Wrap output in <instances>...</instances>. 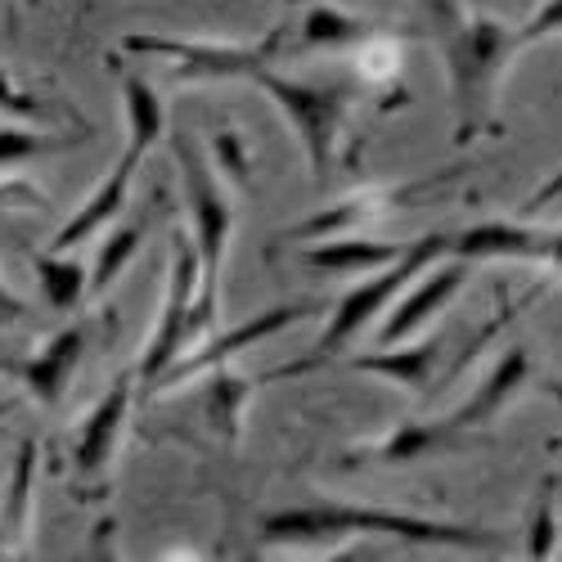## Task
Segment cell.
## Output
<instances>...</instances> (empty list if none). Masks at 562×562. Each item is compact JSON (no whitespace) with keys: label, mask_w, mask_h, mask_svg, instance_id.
<instances>
[{"label":"cell","mask_w":562,"mask_h":562,"mask_svg":"<svg viewBox=\"0 0 562 562\" xmlns=\"http://www.w3.org/2000/svg\"><path fill=\"white\" fill-rule=\"evenodd\" d=\"M379 207H387V194H356V199H347V203H338V207H329V212H315V216H306V221H297L293 229H284L274 239V248H293V244H306V239H324V234H338V229H347V225H356V221H369Z\"/></svg>","instance_id":"obj_20"},{"label":"cell","mask_w":562,"mask_h":562,"mask_svg":"<svg viewBox=\"0 0 562 562\" xmlns=\"http://www.w3.org/2000/svg\"><path fill=\"white\" fill-rule=\"evenodd\" d=\"M131 387H135V373L126 369L109 387V396L90 409V418L81 424V437H77V473L81 477H100L109 468L117 437H122V424H126V409H131Z\"/></svg>","instance_id":"obj_12"},{"label":"cell","mask_w":562,"mask_h":562,"mask_svg":"<svg viewBox=\"0 0 562 562\" xmlns=\"http://www.w3.org/2000/svg\"><path fill=\"white\" fill-rule=\"evenodd\" d=\"M81 351H86V329H64L55 334L50 342H45L32 360L19 364V379L27 383V392L45 405V409H55L72 383V369L81 364Z\"/></svg>","instance_id":"obj_14"},{"label":"cell","mask_w":562,"mask_h":562,"mask_svg":"<svg viewBox=\"0 0 562 562\" xmlns=\"http://www.w3.org/2000/svg\"><path fill=\"white\" fill-rule=\"evenodd\" d=\"M27 306H23V297H14L10 289H5V279H0V319H19Z\"/></svg>","instance_id":"obj_30"},{"label":"cell","mask_w":562,"mask_h":562,"mask_svg":"<svg viewBox=\"0 0 562 562\" xmlns=\"http://www.w3.org/2000/svg\"><path fill=\"white\" fill-rule=\"evenodd\" d=\"M122 104H126V149L117 158V167L109 171V180H100V190L90 194V203L55 234V252H68L77 244H86L104 221H113L122 207H126V194H131V176L139 167L158 139H162V126H167V109L158 100V90L145 81V77H122Z\"/></svg>","instance_id":"obj_5"},{"label":"cell","mask_w":562,"mask_h":562,"mask_svg":"<svg viewBox=\"0 0 562 562\" xmlns=\"http://www.w3.org/2000/svg\"><path fill=\"white\" fill-rule=\"evenodd\" d=\"M347 536H387L401 544H446V549H491V531L437 522L424 513L405 508H373V504H302V508H279L266 513L261 540L266 544H324V540H347Z\"/></svg>","instance_id":"obj_1"},{"label":"cell","mask_w":562,"mask_h":562,"mask_svg":"<svg viewBox=\"0 0 562 562\" xmlns=\"http://www.w3.org/2000/svg\"><path fill=\"white\" fill-rule=\"evenodd\" d=\"M154 212H158V207H145L135 221L117 225V234L100 248V261H95V270H90V293H95V297H104V289L126 270V261L139 252V244H145V234H149V225H154Z\"/></svg>","instance_id":"obj_22"},{"label":"cell","mask_w":562,"mask_h":562,"mask_svg":"<svg viewBox=\"0 0 562 562\" xmlns=\"http://www.w3.org/2000/svg\"><path fill=\"white\" fill-rule=\"evenodd\" d=\"M522 32H513L486 14L459 19L446 32V64H450V95H454V145H473L477 135L495 131L499 86L522 50Z\"/></svg>","instance_id":"obj_2"},{"label":"cell","mask_w":562,"mask_h":562,"mask_svg":"<svg viewBox=\"0 0 562 562\" xmlns=\"http://www.w3.org/2000/svg\"><path fill=\"white\" fill-rule=\"evenodd\" d=\"M468 274H473V261H459V257H450L441 270H432L424 284H414L405 297H401V306H396V315L383 324V334H379V347H401L405 338H414L418 329H424L428 319H437L450 302H454V293L468 284Z\"/></svg>","instance_id":"obj_10"},{"label":"cell","mask_w":562,"mask_h":562,"mask_svg":"<svg viewBox=\"0 0 562 562\" xmlns=\"http://www.w3.org/2000/svg\"><path fill=\"white\" fill-rule=\"evenodd\" d=\"M553 32H562V0H544L536 10V19L522 27V41H544Z\"/></svg>","instance_id":"obj_27"},{"label":"cell","mask_w":562,"mask_h":562,"mask_svg":"<svg viewBox=\"0 0 562 562\" xmlns=\"http://www.w3.org/2000/svg\"><path fill=\"white\" fill-rule=\"evenodd\" d=\"M176 162H180V180H184V199H190V216H194V248H199V302H194V338H203L216 324V293H221V261L229 248V229H234V207L221 190V180L212 171V162L203 158V149L194 145V135H176L171 139ZM216 334V329H212Z\"/></svg>","instance_id":"obj_3"},{"label":"cell","mask_w":562,"mask_h":562,"mask_svg":"<svg viewBox=\"0 0 562 562\" xmlns=\"http://www.w3.org/2000/svg\"><path fill=\"white\" fill-rule=\"evenodd\" d=\"M36 284H41V297L50 311H72L86 293H90V274L81 261H64L59 252L55 257H36Z\"/></svg>","instance_id":"obj_23"},{"label":"cell","mask_w":562,"mask_h":562,"mask_svg":"<svg viewBox=\"0 0 562 562\" xmlns=\"http://www.w3.org/2000/svg\"><path fill=\"white\" fill-rule=\"evenodd\" d=\"M527 373H531V351H527V347L504 351V356L491 364L486 383L473 392V401H468V405L454 414V424H459L463 432H486V428L495 424V418L504 414V405L522 392Z\"/></svg>","instance_id":"obj_13"},{"label":"cell","mask_w":562,"mask_h":562,"mask_svg":"<svg viewBox=\"0 0 562 562\" xmlns=\"http://www.w3.org/2000/svg\"><path fill=\"white\" fill-rule=\"evenodd\" d=\"M0 113H14V117H41L45 113V104L36 100V95H27V90L0 68Z\"/></svg>","instance_id":"obj_26"},{"label":"cell","mask_w":562,"mask_h":562,"mask_svg":"<svg viewBox=\"0 0 562 562\" xmlns=\"http://www.w3.org/2000/svg\"><path fill=\"white\" fill-rule=\"evenodd\" d=\"M32 486H36V441L19 446L14 473H10V495L0 508V544L5 549H23L27 527H32Z\"/></svg>","instance_id":"obj_18"},{"label":"cell","mask_w":562,"mask_h":562,"mask_svg":"<svg viewBox=\"0 0 562 562\" xmlns=\"http://www.w3.org/2000/svg\"><path fill=\"white\" fill-rule=\"evenodd\" d=\"M10 409H14V405H10V401H5V405H0V418H5V414H10Z\"/></svg>","instance_id":"obj_32"},{"label":"cell","mask_w":562,"mask_h":562,"mask_svg":"<svg viewBox=\"0 0 562 562\" xmlns=\"http://www.w3.org/2000/svg\"><path fill=\"white\" fill-rule=\"evenodd\" d=\"M289 27H274L252 45H229V41H180V36H145L131 32L122 45L131 55H162L176 64V81H248L261 64H270L284 50Z\"/></svg>","instance_id":"obj_7"},{"label":"cell","mask_w":562,"mask_h":562,"mask_svg":"<svg viewBox=\"0 0 562 562\" xmlns=\"http://www.w3.org/2000/svg\"><path fill=\"white\" fill-rule=\"evenodd\" d=\"M405 252V244H387V239H334V244H306L297 252L302 266L315 270H383Z\"/></svg>","instance_id":"obj_17"},{"label":"cell","mask_w":562,"mask_h":562,"mask_svg":"<svg viewBox=\"0 0 562 562\" xmlns=\"http://www.w3.org/2000/svg\"><path fill=\"white\" fill-rule=\"evenodd\" d=\"M544 266L562 270V229H553V239H549V257H544Z\"/></svg>","instance_id":"obj_31"},{"label":"cell","mask_w":562,"mask_h":562,"mask_svg":"<svg viewBox=\"0 0 562 562\" xmlns=\"http://www.w3.org/2000/svg\"><path fill=\"white\" fill-rule=\"evenodd\" d=\"M252 387H257V379H239V373H225V369L212 373V383H207V418H212V428L225 441H239L244 409H248Z\"/></svg>","instance_id":"obj_21"},{"label":"cell","mask_w":562,"mask_h":562,"mask_svg":"<svg viewBox=\"0 0 562 562\" xmlns=\"http://www.w3.org/2000/svg\"><path fill=\"white\" fill-rule=\"evenodd\" d=\"M248 81L257 90H266V95L279 104V113L293 122L302 149H306V162H311V180L324 184L334 176L338 135H342L347 109L360 95V86L356 81H297V77H279L270 64H261Z\"/></svg>","instance_id":"obj_4"},{"label":"cell","mask_w":562,"mask_h":562,"mask_svg":"<svg viewBox=\"0 0 562 562\" xmlns=\"http://www.w3.org/2000/svg\"><path fill=\"white\" fill-rule=\"evenodd\" d=\"M553 229H536L522 221H482L450 239L459 261H544Z\"/></svg>","instance_id":"obj_11"},{"label":"cell","mask_w":562,"mask_h":562,"mask_svg":"<svg viewBox=\"0 0 562 562\" xmlns=\"http://www.w3.org/2000/svg\"><path fill=\"white\" fill-rule=\"evenodd\" d=\"M446 252H450V234H424V239L409 244L392 266H383L379 274H373L369 284H356L351 293H342V297H338V306H334V315H329V324H324V334H319L315 356H311V360L289 364V369H284V379H293V373H306L311 364L334 360L338 351H347V347L364 334V324H369L373 315H379L392 297H401L428 261H441Z\"/></svg>","instance_id":"obj_6"},{"label":"cell","mask_w":562,"mask_h":562,"mask_svg":"<svg viewBox=\"0 0 562 562\" xmlns=\"http://www.w3.org/2000/svg\"><path fill=\"white\" fill-rule=\"evenodd\" d=\"M72 139L64 135H36V131H0V167H14V162H27V158H41V154H55V149H68Z\"/></svg>","instance_id":"obj_24"},{"label":"cell","mask_w":562,"mask_h":562,"mask_svg":"<svg viewBox=\"0 0 562 562\" xmlns=\"http://www.w3.org/2000/svg\"><path fill=\"white\" fill-rule=\"evenodd\" d=\"M558 544V518H553V486H544L536 518H531V536H527V558H549Z\"/></svg>","instance_id":"obj_25"},{"label":"cell","mask_w":562,"mask_h":562,"mask_svg":"<svg viewBox=\"0 0 562 562\" xmlns=\"http://www.w3.org/2000/svg\"><path fill=\"white\" fill-rule=\"evenodd\" d=\"M437 360H441V338H428V342H414V347H379V351H369V356H351L347 369L379 373V379H392L401 387L424 392L432 383Z\"/></svg>","instance_id":"obj_16"},{"label":"cell","mask_w":562,"mask_h":562,"mask_svg":"<svg viewBox=\"0 0 562 562\" xmlns=\"http://www.w3.org/2000/svg\"><path fill=\"white\" fill-rule=\"evenodd\" d=\"M373 27L369 19H356L329 0H311L302 10V23H297V55H315V50H356V45H369L373 41Z\"/></svg>","instance_id":"obj_15"},{"label":"cell","mask_w":562,"mask_h":562,"mask_svg":"<svg viewBox=\"0 0 562 562\" xmlns=\"http://www.w3.org/2000/svg\"><path fill=\"white\" fill-rule=\"evenodd\" d=\"M171 289H167V306H162V319L154 329V342L145 351V360L135 364L139 383H158L162 373L180 360L184 342H194V302H199V248H194V234H171Z\"/></svg>","instance_id":"obj_8"},{"label":"cell","mask_w":562,"mask_h":562,"mask_svg":"<svg viewBox=\"0 0 562 562\" xmlns=\"http://www.w3.org/2000/svg\"><path fill=\"white\" fill-rule=\"evenodd\" d=\"M468 437L454 418H446V424H405L401 432H392L379 450H373V459H387V463H405V459H424V454H441V450H459L468 446Z\"/></svg>","instance_id":"obj_19"},{"label":"cell","mask_w":562,"mask_h":562,"mask_svg":"<svg viewBox=\"0 0 562 562\" xmlns=\"http://www.w3.org/2000/svg\"><path fill=\"white\" fill-rule=\"evenodd\" d=\"M558 194H562V171H558L553 180H544V190H540V194H536V199L527 203V216H536V212H544V207H549V203H553Z\"/></svg>","instance_id":"obj_29"},{"label":"cell","mask_w":562,"mask_h":562,"mask_svg":"<svg viewBox=\"0 0 562 562\" xmlns=\"http://www.w3.org/2000/svg\"><path fill=\"white\" fill-rule=\"evenodd\" d=\"M315 311H319V302H284V306L261 311L257 319L239 324V329H229V334H212V342H207V347H199L194 356H180V360L162 373V379H158L154 387L184 383V379H194V373H203V369H225V364H229L234 356H239L244 347H257V342H266V338H274V334L293 329V324L311 319Z\"/></svg>","instance_id":"obj_9"},{"label":"cell","mask_w":562,"mask_h":562,"mask_svg":"<svg viewBox=\"0 0 562 562\" xmlns=\"http://www.w3.org/2000/svg\"><path fill=\"white\" fill-rule=\"evenodd\" d=\"M212 149H216V158L229 167V176H234V180H248V162H244V145H239V135H229V131H225V135H216V139H212Z\"/></svg>","instance_id":"obj_28"}]
</instances>
